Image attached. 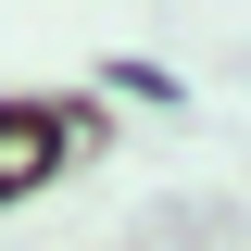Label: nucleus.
Listing matches in <instances>:
<instances>
[{
    "label": "nucleus",
    "instance_id": "nucleus-1",
    "mask_svg": "<svg viewBox=\"0 0 251 251\" xmlns=\"http://www.w3.org/2000/svg\"><path fill=\"white\" fill-rule=\"evenodd\" d=\"M50 138H63V113H0V188H25V176H50V163H38Z\"/></svg>",
    "mask_w": 251,
    "mask_h": 251
}]
</instances>
